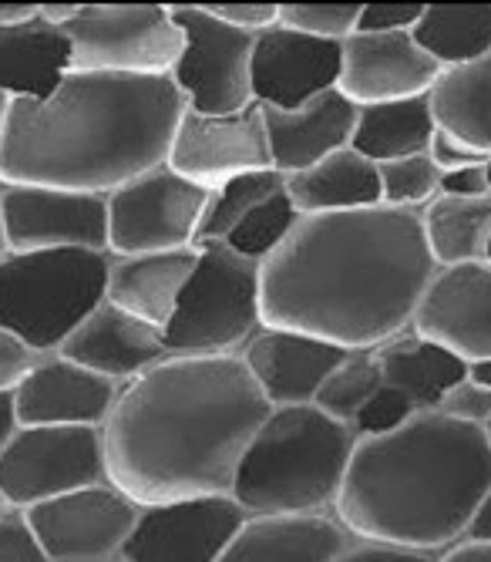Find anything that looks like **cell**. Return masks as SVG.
Returning <instances> with one entry per match:
<instances>
[{
    "label": "cell",
    "mask_w": 491,
    "mask_h": 562,
    "mask_svg": "<svg viewBox=\"0 0 491 562\" xmlns=\"http://www.w3.org/2000/svg\"><path fill=\"white\" fill-rule=\"evenodd\" d=\"M434 277L421 213L374 206L300 216L260 267V317L263 327L343 350H380L414 327Z\"/></svg>",
    "instance_id": "1"
},
{
    "label": "cell",
    "mask_w": 491,
    "mask_h": 562,
    "mask_svg": "<svg viewBox=\"0 0 491 562\" xmlns=\"http://www.w3.org/2000/svg\"><path fill=\"white\" fill-rule=\"evenodd\" d=\"M270 412L239 353L169 357L115 397L102 425L109 482L138 505L229 495Z\"/></svg>",
    "instance_id": "2"
},
{
    "label": "cell",
    "mask_w": 491,
    "mask_h": 562,
    "mask_svg": "<svg viewBox=\"0 0 491 562\" xmlns=\"http://www.w3.org/2000/svg\"><path fill=\"white\" fill-rule=\"evenodd\" d=\"M185 98L172 78L68 71L47 98H11L0 182L109 195L169 162Z\"/></svg>",
    "instance_id": "3"
},
{
    "label": "cell",
    "mask_w": 491,
    "mask_h": 562,
    "mask_svg": "<svg viewBox=\"0 0 491 562\" xmlns=\"http://www.w3.org/2000/svg\"><path fill=\"white\" fill-rule=\"evenodd\" d=\"M488 492L484 428L418 412L398 431L357 441L333 516L361 542L448 552L465 542Z\"/></svg>",
    "instance_id": "4"
},
{
    "label": "cell",
    "mask_w": 491,
    "mask_h": 562,
    "mask_svg": "<svg viewBox=\"0 0 491 562\" xmlns=\"http://www.w3.org/2000/svg\"><path fill=\"white\" fill-rule=\"evenodd\" d=\"M357 441L317 404L273 407L242 451L229 495L250 519L333 513Z\"/></svg>",
    "instance_id": "5"
},
{
    "label": "cell",
    "mask_w": 491,
    "mask_h": 562,
    "mask_svg": "<svg viewBox=\"0 0 491 562\" xmlns=\"http://www.w3.org/2000/svg\"><path fill=\"white\" fill-rule=\"evenodd\" d=\"M112 252L34 249L0 263V330L34 353H58L105 303Z\"/></svg>",
    "instance_id": "6"
},
{
    "label": "cell",
    "mask_w": 491,
    "mask_h": 562,
    "mask_svg": "<svg viewBox=\"0 0 491 562\" xmlns=\"http://www.w3.org/2000/svg\"><path fill=\"white\" fill-rule=\"evenodd\" d=\"M195 263L162 340L172 357L242 353L263 327L260 263L239 257L226 243H199Z\"/></svg>",
    "instance_id": "7"
},
{
    "label": "cell",
    "mask_w": 491,
    "mask_h": 562,
    "mask_svg": "<svg viewBox=\"0 0 491 562\" xmlns=\"http://www.w3.org/2000/svg\"><path fill=\"white\" fill-rule=\"evenodd\" d=\"M65 34L75 71L165 78L185 47L169 4H81Z\"/></svg>",
    "instance_id": "8"
},
{
    "label": "cell",
    "mask_w": 491,
    "mask_h": 562,
    "mask_svg": "<svg viewBox=\"0 0 491 562\" xmlns=\"http://www.w3.org/2000/svg\"><path fill=\"white\" fill-rule=\"evenodd\" d=\"M182 27L185 47L172 68V85L182 91L189 112L199 115H236L256 105L253 101V47L256 34L236 31L203 4H169Z\"/></svg>",
    "instance_id": "9"
},
{
    "label": "cell",
    "mask_w": 491,
    "mask_h": 562,
    "mask_svg": "<svg viewBox=\"0 0 491 562\" xmlns=\"http://www.w3.org/2000/svg\"><path fill=\"white\" fill-rule=\"evenodd\" d=\"M109 482L102 428H21L0 451V495L18 513Z\"/></svg>",
    "instance_id": "10"
},
{
    "label": "cell",
    "mask_w": 491,
    "mask_h": 562,
    "mask_svg": "<svg viewBox=\"0 0 491 562\" xmlns=\"http://www.w3.org/2000/svg\"><path fill=\"white\" fill-rule=\"evenodd\" d=\"M206 202L209 189L189 182L169 166L135 176L109 192V252L138 257L192 249Z\"/></svg>",
    "instance_id": "11"
},
{
    "label": "cell",
    "mask_w": 491,
    "mask_h": 562,
    "mask_svg": "<svg viewBox=\"0 0 491 562\" xmlns=\"http://www.w3.org/2000/svg\"><path fill=\"white\" fill-rule=\"evenodd\" d=\"M141 505L112 482L88 485L27 508V522L47 562H102L122 559Z\"/></svg>",
    "instance_id": "12"
},
{
    "label": "cell",
    "mask_w": 491,
    "mask_h": 562,
    "mask_svg": "<svg viewBox=\"0 0 491 562\" xmlns=\"http://www.w3.org/2000/svg\"><path fill=\"white\" fill-rule=\"evenodd\" d=\"M246 519L232 495L141 505L122 562H219Z\"/></svg>",
    "instance_id": "13"
},
{
    "label": "cell",
    "mask_w": 491,
    "mask_h": 562,
    "mask_svg": "<svg viewBox=\"0 0 491 562\" xmlns=\"http://www.w3.org/2000/svg\"><path fill=\"white\" fill-rule=\"evenodd\" d=\"M165 166L209 192L236 176L273 169L263 109L250 105L236 115H199L185 109Z\"/></svg>",
    "instance_id": "14"
},
{
    "label": "cell",
    "mask_w": 491,
    "mask_h": 562,
    "mask_svg": "<svg viewBox=\"0 0 491 562\" xmlns=\"http://www.w3.org/2000/svg\"><path fill=\"white\" fill-rule=\"evenodd\" d=\"M4 226L14 252H109V195L52 186H4Z\"/></svg>",
    "instance_id": "15"
},
{
    "label": "cell",
    "mask_w": 491,
    "mask_h": 562,
    "mask_svg": "<svg viewBox=\"0 0 491 562\" xmlns=\"http://www.w3.org/2000/svg\"><path fill=\"white\" fill-rule=\"evenodd\" d=\"M343 44L320 41L300 31L273 24L256 34L253 47V101L260 109L297 112L307 101L340 85Z\"/></svg>",
    "instance_id": "16"
},
{
    "label": "cell",
    "mask_w": 491,
    "mask_h": 562,
    "mask_svg": "<svg viewBox=\"0 0 491 562\" xmlns=\"http://www.w3.org/2000/svg\"><path fill=\"white\" fill-rule=\"evenodd\" d=\"M122 384L61 353H41L14 387L21 428H102Z\"/></svg>",
    "instance_id": "17"
},
{
    "label": "cell",
    "mask_w": 491,
    "mask_h": 562,
    "mask_svg": "<svg viewBox=\"0 0 491 562\" xmlns=\"http://www.w3.org/2000/svg\"><path fill=\"white\" fill-rule=\"evenodd\" d=\"M411 330L448 347L468 364L491 361V263L437 270Z\"/></svg>",
    "instance_id": "18"
},
{
    "label": "cell",
    "mask_w": 491,
    "mask_h": 562,
    "mask_svg": "<svg viewBox=\"0 0 491 562\" xmlns=\"http://www.w3.org/2000/svg\"><path fill=\"white\" fill-rule=\"evenodd\" d=\"M441 68L418 47L414 34H354L343 41L336 91L357 109L431 94Z\"/></svg>",
    "instance_id": "19"
},
{
    "label": "cell",
    "mask_w": 491,
    "mask_h": 562,
    "mask_svg": "<svg viewBox=\"0 0 491 562\" xmlns=\"http://www.w3.org/2000/svg\"><path fill=\"white\" fill-rule=\"evenodd\" d=\"M347 353L351 350L327 344L320 337L260 327L239 357L270 407H300L317 401V391L347 361Z\"/></svg>",
    "instance_id": "20"
},
{
    "label": "cell",
    "mask_w": 491,
    "mask_h": 562,
    "mask_svg": "<svg viewBox=\"0 0 491 562\" xmlns=\"http://www.w3.org/2000/svg\"><path fill=\"white\" fill-rule=\"evenodd\" d=\"M58 353L115 384H125L172 357L159 327L118 311L109 300L65 340Z\"/></svg>",
    "instance_id": "21"
},
{
    "label": "cell",
    "mask_w": 491,
    "mask_h": 562,
    "mask_svg": "<svg viewBox=\"0 0 491 562\" xmlns=\"http://www.w3.org/2000/svg\"><path fill=\"white\" fill-rule=\"evenodd\" d=\"M357 112L361 109L354 101H347L336 88L307 101L297 112L263 109L273 169L286 179L347 148L357 128Z\"/></svg>",
    "instance_id": "22"
},
{
    "label": "cell",
    "mask_w": 491,
    "mask_h": 562,
    "mask_svg": "<svg viewBox=\"0 0 491 562\" xmlns=\"http://www.w3.org/2000/svg\"><path fill=\"white\" fill-rule=\"evenodd\" d=\"M351 536L333 513L246 519L219 562H336Z\"/></svg>",
    "instance_id": "23"
},
{
    "label": "cell",
    "mask_w": 491,
    "mask_h": 562,
    "mask_svg": "<svg viewBox=\"0 0 491 562\" xmlns=\"http://www.w3.org/2000/svg\"><path fill=\"white\" fill-rule=\"evenodd\" d=\"M195 263H199L195 246L192 249H172V252L112 257L105 300L115 303L118 311L165 330Z\"/></svg>",
    "instance_id": "24"
},
{
    "label": "cell",
    "mask_w": 491,
    "mask_h": 562,
    "mask_svg": "<svg viewBox=\"0 0 491 562\" xmlns=\"http://www.w3.org/2000/svg\"><path fill=\"white\" fill-rule=\"evenodd\" d=\"M286 195L300 216L374 210L380 206V169L347 145L323 162L286 176Z\"/></svg>",
    "instance_id": "25"
},
{
    "label": "cell",
    "mask_w": 491,
    "mask_h": 562,
    "mask_svg": "<svg viewBox=\"0 0 491 562\" xmlns=\"http://www.w3.org/2000/svg\"><path fill=\"white\" fill-rule=\"evenodd\" d=\"M377 364L384 387L404 394L414 412H437L441 397L468 378V361H461L448 347L418 337L414 330L384 344L377 350Z\"/></svg>",
    "instance_id": "26"
},
{
    "label": "cell",
    "mask_w": 491,
    "mask_h": 562,
    "mask_svg": "<svg viewBox=\"0 0 491 562\" xmlns=\"http://www.w3.org/2000/svg\"><path fill=\"white\" fill-rule=\"evenodd\" d=\"M75 71L71 41L41 18L18 31H0V91L11 98H47Z\"/></svg>",
    "instance_id": "27"
},
{
    "label": "cell",
    "mask_w": 491,
    "mask_h": 562,
    "mask_svg": "<svg viewBox=\"0 0 491 562\" xmlns=\"http://www.w3.org/2000/svg\"><path fill=\"white\" fill-rule=\"evenodd\" d=\"M434 112L431 98H404V101H384V105H367L357 112V128L351 148L361 151L374 166H387L411 156H427V145L434 138Z\"/></svg>",
    "instance_id": "28"
},
{
    "label": "cell",
    "mask_w": 491,
    "mask_h": 562,
    "mask_svg": "<svg viewBox=\"0 0 491 562\" xmlns=\"http://www.w3.org/2000/svg\"><path fill=\"white\" fill-rule=\"evenodd\" d=\"M431 112L441 132L491 156V55L441 71L431 88Z\"/></svg>",
    "instance_id": "29"
},
{
    "label": "cell",
    "mask_w": 491,
    "mask_h": 562,
    "mask_svg": "<svg viewBox=\"0 0 491 562\" xmlns=\"http://www.w3.org/2000/svg\"><path fill=\"white\" fill-rule=\"evenodd\" d=\"M421 229L437 270L481 263L491 246V195H437L421 210Z\"/></svg>",
    "instance_id": "30"
},
{
    "label": "cell",
    "mask_w": 491,
    "mask_h": 562,
    "mask_svg": "<svg viewBox=\"0 0 491 562\" xmlns=\"http://www.w3.org/2000/svg\"><path fill=\"white\" fill-rule=\"evenodd\" d=\"M411 34L441 71L471 65L491 55V4H424Z\"/></svg>",
    "instance_id": "31"
},
{
    "label": "cell",
    "mask_w": 491,
    "mask_h": 562,
    "mask_svg": "<svg viewBox=\"0 0 491 562\" xmlns=\"http://www.w3.org/2000/svg\"><path fill=\"white\" fill-rule=\"evenodd\" d=\"M283 186H286V179L276 169H266V172L236 176V179L222 182L219 189H213L209 202H206V213H203V223H199V229H195V246L199 243H222L246 216L260 206V202L283 192Z\"/></svg>",
    "instance_id": "32"
},
{
    "label": "cell",
    "mask_w": 491,
    "mask_h": 562,
    "mask_svg": "<svg viewBox=\"0 0 491 562\" xmlns=\"http://www.w3.org/2000/svg\"><path fill=\"white\" fill-rule=\"evenodd\" d=\"M380 384H384V378H380V364H377V350H351L347 361L323 381L313 404L333 422L354 425L361 407L377 394Z\"/></svg>",
    "instance_id": "33"
},
{
    "label": "cell",
    "mask_w": 491,
    "mask_h": 562,
    "mask_svg": "<svg viewBox=\"0 0 491 562\" xmlns=\"http://www.w3.org/2000/svg\"><path fill=\"white\" fill-rule=\"evenodd\" d=\"M297 223H300V213L289 202L286 186H283V192H276L266 202H260V206L250 216H246L222 243L232 252H239V257H246V260H253V263L263 267L273 257V252L289 239V233L297 229Z\"/></svg>",
    "instance_id": "34"
},
{
    "label": "cell",
    "mask_w": 491,
    "mask_h": 562,
    "mask_svg": "<svg viewBox=\"0 0 491 562\" xmlns=\"http://www.w3.org/2000/svg\"><path fill=\"white\" fill-rule=\"evenodd\" d=\"M377 169H380V206L421 213L431 199L441 195V172L427 156L398 159Z\"/></svg>",
    "instance_id": "35"
},
{
    "label": "cell",
    "mask_w": 491,
    "mask_h": 562,
    "mask_svg": "<svg viewBox=\"0 0 491 562\" xmlns=\"http://www.w3.org/2000/svg\"><path fill=\"white\" fill-rule=\"evenodd\" d=\"M361 4H279V24L320 41L343 44L357 34Z\"/></svg>",
    "instance_id": "36"
},
{
    "label": "cell",
    "mask_w": 491,
    "mask_h": 562,
    "mask_svg": "<svg viewBox=\"0 0 491 562\" xmlns=\"http://www.w3.org/2000/svg\"><path fill=\"white\" fill-rule=\"evenodd\" d=\"M414 415H418L414 404L404 394H398L395 387L380 384L377 394L361 407V415L354 418L351 428L357 431V438H380V435H390V431L404 428Z\"/></svg>",
    "instance_id": "37"
},
{
    "label": "cell",
    "mask_w": 491,
    "mask_h": 562,
    "mask_svg": "<svg viewBox=\"0 0 491 562\" xmlns=\"http://www.w3.org/2000/svg\"><path fill=\"white\" fill-rule=\"evenodd\" d=\"M437 415H445L452 422L471 425V428H484L491 422V391L478 387L475 381H461L455 384L437 404Z\"/></svg>",
    "instance_id": "38"
},
{
    "label": "cell",
    "mask_w": 491,
    "mask_h": 562,
    "mask_svg": "<svg viewBox=\"0 0 491 562\" xmlns=\"http://www.w3.org/2000/svg\"><path fill=\"white\" fill-rule=\"evenodd\" d=\"M0 562H47L27 516L18 508L0 516Z\"/></svg>",
    "instance_id": "39"
},
{
    "label": "cell",
    "mask_w": 491,
    "mask_h": 562,
    "mask_svg": "<svg viewBox=\"0 0 491 562\" xmlns=\"http://www.w3.org/2000/svg\"><path fill=\"white\" fill-rule=\"evenodd\" d=\"M424 4H361V34H411Z\"/></svg>",
    "instance_id": "40"
},
{
    "label": "cell",
    "mask_w": 491,
    "mask_h": 562,
    "mask_svg": "<svg viewBox=\"0 0 491 562\" xmlns=\"http://www.w3.org/2000/svg\"><path fill=\"white\" fill-rule=\"evenodd\" d=\"M203 11L246 34H263L279 24V4H203Z\"/></svg>",
    "instance_id": "41"
},
{
    "label": "cell",
    "mask_w": 491,
    "mask_h": 562,
    "mask_svg": "<svg viewBox=\"0 0 491 562\" xmlns=\"http://www.w3.org/2000/svg\"><path fill=\"white\" fill-rule=\"evenodd\" d=\"M427 159L434 162V169L441 176H452V172H461V169H471V166H484L488 156H481V151L468 148L465 142H458L455 135L448 132H434L431 145H427Z\"/></svg>",
    "instance_id": "42"
},
{
    "label": "cell",
    "mask_w": 491,
    "mask_h": 562,
    "mask_svg": "<svg viewBox=\"0 0 491 562\" xmlns=\"http://www.w3.org/2000/svg\"><path fill=\"white\" fill-rule=\"evenodd\" d=\"M437 559H441L437 552H421V549H401V546L351 539V546L340 552L336 562H437Z\"/></svg>",
    "instance_id": "43"
},
{
    "label": "cell",
    "mask_w": 491,
    "mask_h": 562,
    "mask_svg": "<svg viewBox=\"0 0 491 562\" xmlns=\"http://www.w3.org/2000/svg\"><path fill=\"white\" fill-rule=\"evenodd\" d=\"M37 357L41 353L24 347L18 337L0 330V391H14L21 384V378L37 364Z\"/></svg>",
    "instance_id": "44"
},
{
    "label": "cell",
    "mask_w": 491,
    "mask_h": 562,
    "mask_svg": "<svg viewBox=\"0 0 491 562\" xmlns=\"http://www.w3.org/2000/svg\"><path fill=\"white\" fill-rule=\"evenodd\" d=\"M441 195H458V199L491 195L484 166H471V169H461V172H452V176H441Z\"/></svg>",
    "instance_id": "45"
},
{
    "label": "cell",
    "mask_w": 491,
    "mask_h": 562,
    "mask_svg": "<svg viewBox=\"0 0 491 562\" xmlns=\"http://www.w3.org/2000/svg\"><path fill=\"white\" fill-rule=\"evenodd\" d=\"M21 431V418H18V401L14 391H0V451L11 445V438Z\"/></svg>",
    "instance_id": "46"
},
{
    "label": "cell",
    "mask_w": 491,
    "mask_h": 562,
    "mask_svg": "<svg viewBox=\"0 0 491 562\" xmlns=\"http://www.w3.org/2000/svg\"><path fill=\"white\" fill-rule=\"evenodd\" d=\"M41 18V4H0V31H18Z\"/></svg>",
    "instance_id": "47"
},
{
    "label": "cell",
    "mask_w": 491,
    "mask_h": 562,
    "mask_svg": "<svg viewBox=\"0 0 491 562\" xmlns=\"http://www.w3.org/2000/svg\"><path fill=\"white\" fill-rule=\"evenodd\" d=\"M437 562H491V542H458L441 552Z\"/></svg>",
    "instance_id": "48"
},
{
    "label": "cell",
    "mask_w": 491,
    "mask_h": 562,
    "mask_svg": "<svg viewBox=\"0 0 491 562\" xmlns=\"http://www.w3.org/2000/svg\"><path fill=\"white\" fill-rule=\"evenodd\" d=\"M465 542H491V492L484 495V502H481V508H478L475 522L468 526Z\"/></svg>",
    "instance_id": "49"
},
{
    "label": "cell",
    "mask_w": 491,
    "mask_h": 562,
    "mask_svg": "<svg viewBox=\"0 0 491 562\" xmlns=\"http://www.w3.org/2000/svg\"><path fill=\"white\" fill-rule=\"evenodd\" d=\"M81 14V4H41V21L52 27H68Z\"/></svg>",
    "instance_id": "50"
},
{
    "label": "cell",
    "mask_w": 491,
    "mask_h": 562,
    "mask_svg": "<svg viewBox=\"0 0 491 562\" xmlns=\"http://www.w3.org/2000/svg\"><path fill=\"white\" fill-rule=\"evenodd\" d=\"M468 381H475L478 387L491 391V361H471L468 364Z\"/></svg>",
    "instance_id": "51"
},
{
    "label": "cell",
    "mask_w": 491,
    "mask_h": 562,
    "mask_svg": "<svg viewBox=\"0 0 491 562\" xmlns=\"http://www.w3.org/2000/svg\"><path fill=\"white\" fill-rule=\"evenodd\" d=\"M11 239H8V226H4V182H0V263L11 257Z\"/></svg>",
    "instance_id": "52"
},
{
    "label": "cell",
    "mask_w": 491,
    "mask_h": 562,
    "mask_svg": "<svg viewBox=\"0 0 491 562\" xmlns=\"http://www.w3.org/2000/svg\"><path fill=\"white\" fill-rule=\"evenodd\" d=\"M8 109H11V94L0 91V138H4V125H8Z\"/></svg>",
    "instance_id": "53"
},
{
    "label": "cell",
    "mask_w": 491,
    "mask_h": 562,
    "mask_svg": "<svg viewBox=\"0 0 491 562\" xmlns=\"http://www.w3.org/2000/svg\"><path fill=\"white\" fill-rule=\"evenodd\" d=\"M11 513V505L4 502V495H0V516H8Z\"/></svg>",
    "instance_id": "54"
},
{
    "label": "cell",
    "mask_w": 491,
    "mask_h": 562,
    "mask_svg": "<svg viewBox=\"0 0 491 562\" xmlns=\"http://www.w3.org/2000/svg\"><path fill=\"white\" fill-rule=\"evenodd\" d=\"M484 176H488V192H491V156H488V162H484Z\"/></svg>",
    "instance_id": "55"
},
{
    "label": "cell",
    "mask_w": 491,
    "mask_h": 562,
    "mask_svg": "<svg viewBox=\"0 0 491 562\" xmlns=\"http://www.w3.org/2000/svg\"><path fill=\"white\" fill-rule=\"evenodd\" d=\"M484 435H488V441H491V422L484 425Z\"/></svg>",
    "instance_id": "56"
},
{
    "label": "cell",
    "mask_w": 491,
    "mask_h": 562,
    "mask_svg": "<svg viewBox=\"0 0 491 562\" xmlns=\"http://www.w3.org/2000/svg\"><path fill=\"white\" fill-rule=\"evenodd\" d=\"M102 562H122V559H102Z\"/></svg>",
    "instance_id": "57"
},
{
    "label": "cell",
    "mask_w": 491,
    "mask_h": 562,
    "mask_svg": "<svg viewBox=\"0 0 491 562\" xmlns=\"http://www.w3.org/2000/svg\"><path fill=\"white\" fill-rule=\"evenodd\" d=\"M488 263H491V246H488Z\"/></svg>",
    "instance_id": "58"
}]
</instances>
